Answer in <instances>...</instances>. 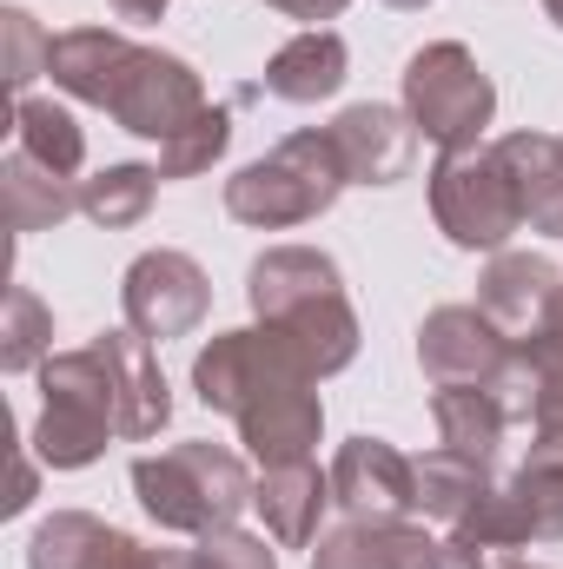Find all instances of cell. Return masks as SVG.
<instances>
[{"instance_id":"obj_36","label":"cell","mask_w":563,"mask_h":569,"mask_svg":"<svg viewBox=\"0 0 563 569\" xmlns=\"http://www.w3.org/2000/svg\"><path fill=\"white\" fill-rule=\"evenodd\" d=\"M273 13H285V20H305V27H318V20H338L352 0H266Z\"/></svg>"},{"instance_id":"obj_34","label":"cell","mask_w":563,"mask_h":569,"mask_svg":"<svg viewBox=\"0 0 563 569\" xmlns=\"http://www.w3.org/2000/svg\"><path fill=\"white\" fill-rule=\"evenodd\" d=\"M517 351H524V358H531L537 371H563V298L551 305V318L537 325V338H524Z\"/></svg>"},{"instance_id":"obj_9","label":"cell","mask_w":563,"mask_h":569,"mask_svg":"<svg viewBox=\"0 0 563 569\" xmlns=\"http://www.w3.org/2000/svg\"><path fill=\"white\" fill-rule=\"evenodd\" d=\"M279 378H305L292 358L279 351V338L266 331V325H253V331H219L199 358H192V391H199V405L206 411H219V418H239L266 385H279Z\"/></svg>"},{"instance_id":"obj_37","label":"cell","mask_w":563,"mask_h":569,"mask_svg":"<svg viewBox=\"0 0 563 569\" xmlns=\"http://www.w3.org/2000/svg\"><path fill=\"white\" fill-rule=\"evenodd\" d=\"M134 569H199L192 550H172V543H140L134 550Z\"/></svg>"},{"instance_id":"obj_18","label":"cell","mask_w":563,"mask_h":569,"mask_svg":"<svg viewBox=\"0 0 563 569\" xmlns=\"http://www.w3.org/2000/svg\"><path fill=\"white\" fill-rule=\"evenodd\" d=\"M253 510L266 517V537L285 543V550L318 543V523H325V510H332V470H318L312 457H305V463H273V470H259Z\"/></svg>"},{"instance_id":"obj_2","label":"cell","mask_w":563,"mask_h":569,"mask_svg":"<svg viewBox=\"0 0 563 569\" xmlns=\"http://www.w3.org/2000/svg\"><path fill=\"white\" fill-rule=\"evenodd\" d=\"M345 186H352V179H345V159H338L332 133L312 127V133L279 140L266 159L239 166V172L226 179V212H233L239 226H253V232H292V226L325 219Z\"/></svg>"},{"instance_id":"obj_28","label":"cell","mask_w":563,"mask_h":569,"mask_svg":"<svg viewBox=\"0 0 563 569\" xmlns=\"http://www.w3.org/2000/svg\"><path fill=\"white\" fill-rule=\"evenodd\" d=\"M13 146H20L27 159H40L47 172H60V179H73V172L87 166V133H80V120H73L67 107H53V100H20V107H13Z\"/></svg>"},{"instance_id":"obj_31","label":"cell","mask_w":563,"mask_h":569,"mask_svg":"<svg viewBox=\"0 0 563 569\" xmlns=\"http://www.w3.org/2000/svg\"><path fill=\"white\" fill-rule=\"evenodd\" d=\"M226 146H233V113L206 107V113H192L172 140L159 146V179H199V172H213L226 159Z\"/></svg>"},{"instance_id":"obj_38","label":"cell","mask_w":563,"mask_h":569,"mask_svg":"<svg viewBox=\"0 0 563 569\" xmlns=\"http://www.w3.org/2000/svg\"><path fill=\"white\" fill-rule=\"evenodd\" d=\"M120 20H134V27H146V20H166V0H107Z\"/></svg>"},{"instance_id":"obj_7","label":"cell","mask_w":563,"mask_h":569,"mask_svg":"<svg viewBox=\"0 0 563 569\" xmlns=\"http://www.w3.org/2000/svg\"><path fill=\"white\" fill-rule=\"evenodd\" d=\"M206 107H213V100H206V80L192 73V60L159 53V47H140L107 113H113L134 140L166 146L179 127H186V120H192V113H206Z\"/></svg>"},{"instance_id":"obj_35","label":"cell","mask_w":563,"mask_h":569,"mask_svg":"<svg viewBox=\"0 0 563 569\" xmlns=\"http://www.w3.org/2000/svg\"><path fill=\"white\" fill-rule=\"evenodd\" d=\"M531 437H563V371H537V411Z\"/></svg>"},{"instance_id":"obj_4","label":"cell","mask_w":563,"mask_h":569,"mask_svg":"<svg viewBox=\"0 0 563 569\" xmlns=\"http://www.w3.org/2000/svg\"><path fill=\"white\" fill-rule=\"evenodd\" d=\"M431 219L457 252H504L511 232H524L517 186L497 159V146H451L431 166Z\"/></svg>"},{"instance_id":"obj_23","label":"cell","mask_w":563,"mask_h":569,"mask_svg":"<svg viewBox=\"0 0 563 569\" xmlns=\"http://www.w3.org/2000/svg\"><path fill=\"white\" fill-rule=\"evenodd\" d=\"M345 67H352L345 40L332 27H305L266 60V93L285 100V107H318L345 87Z\"/></svg>"},{"instance_id":"obj_16","label":"cell","mask_w":563,"mask_h":569,"mask_svg":"<svg viewBox=\"0 0 563 569\" xmlns=\"http://www.w3.org/2000/svg\"><path fill=\"white\" fill-rule=\"evenodd\" d=\"M312 569H444V543L412 517H398V523H352L345 517L338 530L318 537Z\"/></svg>"},{"instance_id":"obj_29","label":"cell","mask_w":563,"mask_h":569,"mask_svg":"<svg viewBox=\"0 0 563 569\" xmlns=\"http://www.w3.org/2000/svg\"><path fill=\"white\" fill-rule=\"evenodd\" d=\"M152 192H159V166L127 159V166H107V172L80 179V212L93 226H107V232H127L152 212Z\"/></svg>"},{"instance_id":"obj_13","label":"cell","mask_w":563,"mask_h":569,"mask_svg":"<svg viewBox=\"0 0 563 569\" xmlns=\"http://www.w3.org/2000/svg\"><path fill=\"white\" fill-rule=\"evenodd\" d=\"M563 298V272L544 259V252H491V266H484V279H477V305H484V318L511 338V345H524V338H537V325L551 318V305Z\"/></svg>"},{"instance_id":"obj_26","label":"cell","mask_w":563,"mask_h":569,"mask_svg":"<svg viewBox=\"0 0 563 569\" xmlns=\"http://www.w3.org/2000/svg\"><path fill=\"white\" fill-rule=\"evenodd\" d=\"M504 490H511L531 543H563V437H531V450Z\"/></svg>"},{"instance_id":"obj_40","label":"cell","mask_w":563,"mask_h":569,"mask_svg":"<svg viewBox=\"0 0 563 569\" xmlns=\"http://www.w3.org/2000/svg\"><path fill=\"white\" fill-rule=\"evenodd\" d=\"M544 13H551V20L563 27V0H544Z\"/></svg>"},{"instance_id":"obj_21","label":"cell","mask_w":563,"mask_h":569,"mask_svg":"<svg viewBox=\"0 0 563 569\" xmlns=\"http://www.w3.org/2000/svg\"><path fill=\"white\" fill-rule=\"evenodd\" d=\"M524 550H531V530H524L511 490L491 483V490L451 523V537H444V569H517Z\"/></svg>"},{"instance_id":"obj_32","label":"cell","mask_w":563,"mask_h":569,"mask_svg":"<svg viewBox=\"0 0 563 569\" xmlns=\"http://www.w3.org/2000/svg\"><path fill=\"white\" fill-rule=\"evenodd\" d=\"M0 33H7V87L27 93L47 73V60H53V33H40V20L27 7H7L0 13Z\"/></svg>"},{"instance_id":"obj_5","label":"cell","mask_w":563,"mask_h":569,"mask_svg":"<svg viewBox=\"0 0 563 569\" xmlns=\"http://www.w3.org/2000/svg\"><path fill=\"white\" fill-rule=\"evenodd\" d=\"M405 113H412L418 140H431L437 152L484 146V127L497 113V87L464 40H431L405 60Z\"/></svg>"},{"instance_id":"obj_22","label":"cell","mask_w":563,"mask_h":569,"mask_svg":"<svg viewBox=\"0 0 563 569\" xmlns=\"http://www.w3.org/2000/svg\"><path fill=\"white\" fill-rule=\"evenodd\" d=\"M497 159L517 186V206H524V226L544 232V239H563V140L551 133H504Z\"/></svg>"},{"instance_id":"obj_12","label":"cell","mask_w":563,"mask_h":569,"mask_svg":"<svg viewBox=\"0 0 563 569\" xmlns=\"http://www.w3.org/2000/svg\"><path fill=\"white\" fill-rule=\"evenodd\" d=\"M233 425H239V443L259 457V470H273V463H305V457L318 450V437H325L318 385H312V378H279V385H266Z\"/></svg>"},{"instance_id":"obj_15","label":"cell","mask_w":563,"mask_h":569,"mask_svg":"<svg viewBox=\"0 0 563 569\" xmlns=\"http://www.w3.org/2000/svg\"><path fill=\"white\" fill-rule=\"evenodd\" d=\"M266 331L279 338V351L312 378V385L338 378V371L358 358V311H352L345 291H325V298H312V305H292V311L273 318Z\"/></svg>"},{"instance_id":"obj_20","label":"cell","mask_w":563,"mask_h":569,"mask_svg":"<svg viewBox=\"0 0 563 569\" xmlns=\"http://www.w3.org/2000/svg\"><path fill=\"white\" fill-rule=\"evenodd\" d=\"M134 537L93 510H53L27 537V569H134Z\"/></svg>"},{"instance_id":"obj_14","label":"cell","mask_w":563,"mask_h":569,"mask_svg":"<svg viewBox=\"0 0 563 569\" xmlns=\"http://www.w3.org/2000/svg\"><path fill=\"white\" fill-rule=\"evenodd\" d=\"M93 351L107 358V378H113V405H120V437H159L172 418V391H166V371L152 358V338H140L134 325L127 331H100Z\"/></svg>"},{"instance_id":"obj_6","label":"cell","mask_w":563,"mask_h":569,"mask_svg":"<svg viewBox=\"0 0 563 569\" xmlns=\"http://www.w3.org/2000/svg\"><path fill=\"white\" fill-rule=\"evenodd\" d=\"M120 311H127V325H134L140 338H152V345L186 338V331H199L206 311H213V279L199 272V259L159 246V252H140V259L127 266V279H120Z\"/></svg>"},{"instance_id":"obj_25","label":"cell","mask_w":563,"mask_h":569,"mask_svg":"<svg viewBox=\"0 0 563 569\" xmlns=\"http://www.w3.org/2000/svg\"><path fill=\"white\" fill-rule=\"evenodd\" d=\"M431 425H437V443L444 450H464L477 463H497V450L511 437V411L484 385H444V391H431Z\"/></svg>"},{"instance_id":"obj_8","label":"cell","mask_w":563,"mask_h":569,"mask_svg":"<svg viewBox=\"0 0 563 569\" xmlns=\"http://www.w3.org/2000/svg\"><path fill=\"white\" fill-rule=\"evenodd\" d=\"M517 358V345L484 318V305H437L418 325V371L444 391V385H497L504 365Z\"/></svg>"},{"instance_id":"obj_17","label":"cell","mask_w":563,"mask_h":569,"mask_svg":"<svg viewBox=\"0 0 563 569\" xmlns=\"http://www.w3.org/2000/svg\"><path fill=\"white\" fill-rule=\"evenodd\" d=\"M134 40L113 33V27H73V33H53V60H47V80L67 93V100H87V107H113L127 67H134Z\"/></svg>"},{"instance_id":"obj_41","label":"cell","mask_w":563,"mask_h":569,"mask_svg":"<svg viewBox=\"0 0 563 569\" xmlns=\"http://www.w3.org/2000/svg\"><path fill=\"white\" fill-rule=\"evenodd\" d=\"M385 7H405V13H412V7H431V0H385Z\"/></svg>"},{"instance_id":"obj_11","label":"cell","mask_w":563,"mask_h":569,"mask_svg":"<svg viewBox=\"0 0 563 569\" xmlns=\"http://www.w3.org/2000/svg\"><path fill=\"white\" fill-rule=\"evenodd\" d=\"M325 133L338 146L352 186H398V179L412 172V159H418V127H412V113H405V107H385V100L345 107Z\"/></svg>"},{"instance_id":"obj_10","label":"cell","mask_w":563,"mask_h":569,"mask_svg":"<svg viewBox=\"0 0 563 569\" xmlns=\"http://www.w3.org/2000/svg\"><path fill=\"white\" fill-rule=\"evenodd\" d=\"M418 477H412V457L385 437H352L338 443L332 457V503L352 517V523H398V517H418Z\"/></svg>"},{"instance_id":"obj_3","label":"cell","mask_w":563,"mask_h":569,"mask_svg":"<svg viewBox=\"0 0 563 569\" xmlns=\"http://www.w3.org/2000/svg\"><path fill=\"white\" fill-rule=\"evenodd\" d=\"M107 437H120V405H113V378L107 358L93 345L80 351H53L40 365V418H33V457L47 470H87L107 457Z\"/></svg>"},{"instance_id":"obj_39","label":"cell","mask_w":563,"mask_h":569,"mask_svg":"<svg viewBox=\"0 0 563 569\" xmlns=\"http://www.w3.org/2000/svg\"><path fill=\"white\" fill-rule=\"evenodd\" d=\"M27 503H33V463L20 457V463H13V497H7V517H20Z\"/></svg>"},{"instance_id":"obj_24","label":"cell","mask_w":563,"mask_h":569,"mask_svg":"<svg viewBox=\"0 0 563 569\" xmlns=\"http://www.w3.org/2000/svg\"><path fill=\"white\" fill-rule=\"evenodd\" d=\"M0 206H7V232L33 239V232H53L60 219L80 212V179H60V172H47L40 159H27L13 146L0 159Z\"/></svg>"},{"instance_id":"obj_30","label":"cell","mask_w":563,"mask_h":569,"mask_svg":"<svg viewBox=\"0 0 563 569\" xmlns=\"http://www.w3.org/2000/svg\"><path fill=\"white\" fill-rule=\"evenodd\" d=\"M53 358V311L27 291V284H7V318H0V371H40Z\"/></svg>"},{"instance_id":"obj_1","label":"cell","mask_w":563,"mask_h":569,"mask_svg":"<svg viewBox=\"0 0 563 569\" xmlns=\"http://www.w3.org/2000/svg\"><path fill=\"white\" fill-rule=\"evenodd\" d=\"M253 470L239 450L226 443H172V450H146L134 457V497L140 510L172 530V537H206L219 523H239V510H253Z\"/></svg>"},{"instance_id":"obj_27","label":"cell","mask_w":563,"mask_h":569,"mask_svg":"<svg viewBox=\"0 0 563 569\" xmlns=\"http://www.w3.org/2000/svg\"><path fill=\"white\" fill-rule=\"evenodd\" d=\"M412 477H418V517H431V523H457L484 490H491V463H477V457H464V450H424V457H412Z\"/></svg>"},{"instance_id":"obj_33","label":"cell","mask_w":563,"mask_h":569,"mask_svg":"<svg viewBox=\"0 0 563 569\" xmlns=\"http://www.w3.org/2000/svg\"><path fill=\"white\" fill-rule=\"evenodd\" d=\"M192 557H199V569H279V550H273L266 537L239 530V523L206 530V537L192 543Z\"/></svg>"},{"instance_id":"obj_19","label":"cell","mask_w":563,"mask_h":569,"mask_svg":"<svg viewBox=\"0 0 563 569\" xmlns=\"http://www.w3.org/2000/svg\"><path fill=\"white\" fill-rule=\"evenodd\" d=\"M325 291H345V272L332 252H312V246H266L246 272V305L259 325H273L292 305H312Z\"/></svg>"},{"instance_id":"obj_42","label":"cell","mask_w":563,"mask_h":569,"mask_svg":"<svg viewBox=\"0 0 563 569\" xmlns=\"http://www.w3.org/2000/svg\"><path fill=\"white\" fill-rule=\"evenodd\" d=\"M517 569H544V563H517Z\"/></svg>"}]
</instances>
